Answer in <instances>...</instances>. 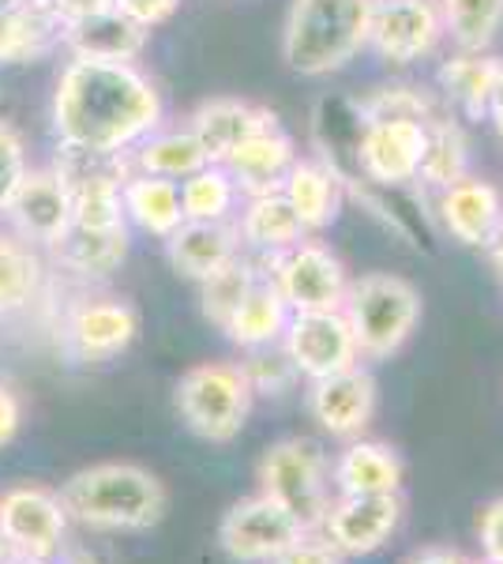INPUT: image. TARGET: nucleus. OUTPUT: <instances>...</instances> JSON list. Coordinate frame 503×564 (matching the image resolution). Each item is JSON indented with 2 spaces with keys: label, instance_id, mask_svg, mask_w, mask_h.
Masks as SVG:
<instances>
[{
  "label": "nucleus",
  "instance_id": "nucleus-10",
  "mask_svg": "<svg viewBox=\"0 0 503 564\" xmlns=\"http://www.w3.org/2000/svg\"><path fill=\"white\" fill-rule=\"evenodd\" d=\"M444 39L436 0H372L369 50L387 65H417L433 57Z\"/></svg>",
  "mask_w": 503,
  "mask_h": 564
},
{
  "label": "nucleus",
  "instance_id": "nucleus-31",
  "mask_svg": "<svg viewBox=\"0 0 503 564\" xmlns=\"http://www.w3.org/2000/svg\"><path fill=\"white\" fill-rule=\"evenodd\" d=\"M466 174H470V140H466L459 117L440 109L428 121V140H425V154H420L417 185L440 193V188L455 185Z\"/></svg>",
  "mask_w": 503,
  "mask_h": 564
},
{
  "label": "nucleus",
  "instance_id": "nucleus-18",
  "mask_svg": "<svg viewBox=\"0 0 503 564\" xmlns=\"http://www.w3.org/2000/svg\"><path fill=\"white\" fill-rule=\"evenodd\" d=\"M64 50V15L53 0H0V65H31Z\"/></svg>",
  "mask_w": 503,
  "mask_h": 564
},
{
  "label": "nucleus",
  "instance_id": "nucleus-34",
  "mask_svg": "<svg viewBox=\"0 0 503 564\" xmlns=\"http://www.w3.org/2000/svg\"><path fill=\"white\" fill-rule=\"evenodd\" d=\"M455 50L489 53L503 31V0H436Z\"/></svg>",
  "mask_w": 503,
  "mask_h": 564
},
{
  "label": "nucleus",
  "instance_id": "nucleus-15",
  "mask_svg": "<svg viewBox=\"0 0 503 564\" xmlns=\"http://www.w3.org/2000/svg\"><path fill=\"white\" fill-rule=\"evenodd\" d=\"M308 414L324 433H331L335 441H357L369 433L372 417H376L380 388L364 366L342 369L335 377L308 380Z\"/></svg>",
  "mask_w": 503,
  "mask_h": 564
},
{
  "label": "nucleus",
  "instance_id": "nucleus-36",
  "mask_svg": "<svg viewBox=\"0 0 503 564\" xmlns=\"http://www.w3.org/2000/svg\"><path fill=\"white\" fill-rule=\"evenodd\" d=\"M440 102L433 98V90L417 84H387L376 87L369 98L357 102V117H436Z\"/></svg>",
  "mask_w": 503,
  "mask_h": 564
},
{
  "label": "nucleus",
  "instance_id": "nucleus-20",
  "mask_svg": "<svg viewBox=\"0 0 503 564\" xmlns=\"http://www.w3.org/2000/svg\"><path fill=\"white\" fill-rule=\"evenodd\" d=\"M185 124L199 135L210 162H226L244 140H252L255 132L278 124V117H274L267 106L249 102V98L218 95V98H204V102L188 113Z\"/></svg>",
  "mask_w": 503,
  "mask_h": 564
},
{
  "label": "nucleus",
  "instance_id": "nucleus-47",
  "mask_svg": "<svg viewBox=\"0 0 503 564\" xmlns=\"http://www.w3.org/2000/svg\"><path fill=\"white\" fill-rule=\"evenodd\" d=\"M8 557H12V550H8V542H4V531H0V564H4Z\"/></svg>",
  "mask_w": 503,
  "mask_h": 564
},
{
  "label": "nucleus",
  "instance_id": "nucleus-28",
  "mask_svg": "<svg viewBox=\"0 0 503 564\" xmlns=\"http://www.w3.org/2000/svg\"><path fill=\"white\" fill-rule=\"evenodd\" d=\"M128 162H132V170H140V174L166 177L181 185V181L192 177L196 170H204L210 159H207L204 143H199V135L192 132L188 124H177V129L158 124L147 140H140L128 151Z\"/></svg>",
  "mask_w": 503,
  "mask_h": 564
},
{
  "label": "nucleus",
  "instance_id": "nucleus-21",
  "mask_svg": "<svg viewBox=\"0 0 503 564\" xmlns=\"http://www.w3.org/2000/svg\"><path fill=\"white\" fill-rule=\"evenodd\" d=\"M241 234H237V223H185L177 226V230L166 238V260L170 268L177 271L181 279L188 282H207L210 275H218V271L226 268V263H233L241 257Z\"/></svg>",
  "mask_w": 503,
  "mask_h": 564
},
{
  "label": "nucleus",
  "instance_id": "nucleus-2",
  "mask_svg": "<svg viewBox=\"0 0 503 564\" xmlns=\"http://www.w3.org/2000/svg\"><path fill=\"white\" fill-rule=\"evenodd\" d=\"M68 520L90 527V531L140 534L162 523L170 508V494L154 470L140 463H95L76 470L57 489Z\"/></svg>",
  "mask_w": 503,
  "mask_h": 564
},
{
  "label": "nucleus",
  "instance_id": "nucleus-5",
  "mask_svg": "<svg viewBox=\"0 0 503 564\" xmlns=\"http://www.w3.org/2000/svg\"><path fill=\"white\" fill-rule=\"evenodd\" d=\"M255 391L233 361H199L181 372L173 406L188 433L207 444H230L249 425Z\"/></svg>",
  "mask_w": 503,
  "mask_h": 564
},
{
  "label": "nucleus",
  "instance_id": "nucleus-44",
  "mask_svg": "<svg viewBox=\"0 0 503 564\" xmlns=\"http://www.w3.org/2000/svg\"><path fill=\"white\" fill-rule=\"evenodd\" d=\"M489 121H492V129L500 132V140H503V57H500V76H496V90H492Z\"/></svg>",
  "mask_w": 503,
  "mask_h": 564
},
{
  "label": "nucleus",
  "instance_id": "nucleus-13",
  "mask_svg": "<svg viewBox=\"0 0 503 564\" xmlns=\"http://www.w3.org/2000/svg\"><path fill=\"white\" fill-rule=\"evenodd\" d=\"M64 347L79 361H109L124 354L140 335V313L124 297H79L64 313Z\"/></svg>",
  "mask_w": 503,
  "mask_h": 564
},
{
  "label": "nucleus",
  "instance_id": "nucleus-37",
  "mask_svg": "<svg viewBox=\"0 0 503 564\" xmlns=\"http://www.w3.org/2000/svg\"><path fill=\"white\" fill-rule=\"evenodd\" d=\"M244 354H249V361H241V369H244V377H249L255 395H286L300 380L289 354L282 350L278 343H274V347H260V350H244Z\"/></svg>",
  "mask_w": 503,
  "mask_h": 564
},
{
  "label": "nucleus",
  "instance_id": "nucleus-17",
  "mask_svg": "<svg viewBox=\"0 0 503 564\" xmlns=\"http://www.w3.org/2000/svg\"><path fill=\"white\" fill-rule=\"evenodd\" d=\"M8 223L34 249H53L72 226V196L57 170H31L8 207Z\"/></svg>",
  "mask_w": 503,
  "mask_h": 564
},
{
  "label": "nucleus",
  "instance_id": "nucleus-7",
  "mask_svg": "<svg viewBox=\"0 0 503 564\" xmlns=\"http://www.w3.org/2000/svg\"><path fill=\"white\" fill-rule=\"evenodd\" d=\"M274 286L282 290L286 305L294 313H327V308H342L346 290H350V271L342 257L324 245L319 238L297 241L294 249L278 252V257L263 260Z\"/></svg>",
  "mask_w": 503,
  "mask_h": 564
},
{
  "label": "nucleus",
  "instance_id": "nucleus-43",
  "mask_svg": "<svg viewBox=\"0 0 503 564\" xmlns=\"http://www.w3.org/2000/svg\"><path fill=\"white\" fill-rule=\"evenodd\" d=\"M406 564H470L459 550H447V545H428V550L414 553Z\"/></svg>",
  "mask_w": 503,
  "mask_h": 564
},
{
  "label": "nucleus",
  "instance_id": "nucleus-22",
  "mask_svg": "<svg viewBox=\"0 0 503 564\" xmlns=\"http://www.w3.org/2000/svg\"><path fill=\"white\" fill-rule=\"evenodd\" d=\"M233 223H237V234H241V249L260 260H271V257H278V252L294 249L297 241L313 238V234L300 226L289 199L282 196V188L278 193L244 196Z\"/></svg>",
  "mask_w": 503,
  "mask_h": 564
},
{
  "label": "nucleus",
  "instance_id": "nucleus-39",
  "mask_svg": "<svg viewBox=\"0 0 503 564\" xmlns=\"http://www.w3.org/2000/svg\"><path fill=\"white\" fill-rule=\"evenodd\" d=\"M478 542L484 561L503 564V497L489 500L478 512Z\"/></svg>",
  "mask_w": 503,
  "mask_h": 564
},
{
  "label": "nucleus",
  "instance_id": "nucleus-30",
  "mask_svg": "<svg viewBox=\"0 0 503 564\" xmlns=\"http://www.w3.org/2000/svg\"><path fill=\"white\" fill-rule=\"evenodd\" d=\"M53 260L61 263L64 271L79 279H106L113 275L117 268L128 257V226L124 230H90V226H68V234L53 245Z\"/></svg>",
  "mask_w": 503,
  "mask_h": 564
},
{
  "label": "nucleus",
  "instance_id": "nucleus-40",
  "mask_svg": "<svg viewBox=\"0 0 503 564\" xmlns=\"http://www.w3.org/2000/svg\"><path fill=\"white\" fill-rule=\"evenodd\" d=\"M121 15H128L132 23H140L143 31H154V26L170 23L177 15L181 0H109Z\"/></svg>",
  "mask_w": 503,
  "mask_h": 564
},
{
  "label": "nucleus",
  "instance_id": "nucleus-38",
  "mask_svg": "<svg viewBox=\"0 0 503 564\" xmlns=\"http://www.w3.org/2000/svg\"><path fill=\"white\" fill-rule=\"evenodd\" d=\"M26 174H31V162H26L23 135L15 124L0 121V215H8Z\"/></svg>",
  "mask_w": 503,
  "mask_h": 564
},
{
  "label": "nucleus",
  "instance_id": "nucleus-8",
  "mask_svg": "<svg viewBox=\"0 0 503 564\" xmlns=\"http://www.w3.org/2000/svg\"><path fill=\"white\" fill-rule=\"evenodd\" d=\"M305 534L308 527L267 494L241 497L218 523V545L233 564H271Z\"/></svg>",
  "mask_w": 503,
  "mask_h": 564
},
{
  "label": "nucleus",
  "instance_id": "nucleus-41",
  "mask_svg": "<svg viewBox=\"0 0 503 564\" xmlns=\"http://www.w3.org/2000/svg\"><path fill=\"white\" fill-rule=\"evenodd\" d=\"M271 564H342V553H338L324 534L308 531L305 539H300L297 545H289V550Z\"/></svg>",
  "mask_w": 503,
  "mask_h": 564
},
{
  "label": "nucleus",
  "instance_id": "nucleus-11",
  "mask_svg": "<svg viewBox=\"0 0 503 564\" xmlns=\"http://www.w3.org/2000/svg\"><path fill=\"white\" fill-rule=\"evenodd\" d=\"M0 531L12 557L53 561L68 531L61 494L45 486H12L8 494H0Z\"/></svg>",
  "mask_w": 503,
  "mask_h": 564
},
{
  "label": "nucleus",
  "instance_id": "nucleus-42",
  "mask_svg": "<svg viewBox=\"0 0 503 564\" xmlns=\"http://www.w3.org/2000/svg\"><path fill=\"white\" fill-rule=\"evenodd\" d=\"M20 425H23V399L15 395L12 384H4V380H0V448L15 441Z\"/></svg>",
  "mask_w": 503,
  "mask_h": 564
},
{
  "label": "nucleus",
  "instance_id": "nucleus-29",
  "mask_svg": "<svg viewBox=\"0 0 503 564\" xmlns=\"http://www.w3.org/2000/svg\"><path fill=\"white\" fill-rule=\"evenodd\" d=\"M121 199H124V218L128 226L135 230L151 234V238L166 241L181 223H185V212H181V185L177 181H166V177H151V174H132L124 177V188H121Z\"/></svg>",
  "mask_w": 503,
  "mask_h": 564
},
{
  "label": "nucleus",
  "instance_id": "nucleus-16",
  "mask_svg": "<svg viewBox=\"0 0 503 564\" xmlns=\"http://www.w3.org/2000/svg\"><path fill=\"white\" fill-rule=\"evenodd\" d=\"M436 218L447 238H455L466 249H484L503 226V193L492 181L466 174L436 193Z\"/></svg>",
  "mask_w": 503,
  "mask_h": 564
},
{
  "label": "nucleus",
  "instance_id": "nucleus-4",
  "mask_svg": "<svg viewBox=\"0 0 503 564\" xmlns=\"http://www.w3.org/2000/svg\"><path fill=\"white\" fill-rule=\"evenodd\" d=\"M342 313L353 327L361 361H387L417 332L425 302L409 279L395 271H369L361 279H350Z\"/></svg>",
  "mask_w": 503,
  "mask_h": 564
},
{
  "label": "nucleus",
  "instance_id": "nucleus-1",
  "mask_svg": "<svg viewBox=\"0 0 503 564\" xmlns=\"http://www.w3.org/2000/svg\"><path fill=\"white\" fill-rule=\"evenodd\" d=\"M166 124V98L132 61L68 57L53 87L57 148L87 154H128Z\"/></svg>",
  "mask_w": 503,
  "mask_h": 564
},
{
  "label": "nucleus",
  "instance_id": "nucleus-23",
  "mask_svg": "<svg viewBox=\"0 0 503 564\" xmlns=\"http://www.w3.org/2000/svg\"><path fill=\"white\" fill-rule=\"evenodd\" d=\"M297 159L300 151L294 135L282 129V124H271V129L255 132L252 140H244L222 166L230 170L241 196H260V193H278Z\"/></svg>",
  "mask_w": 503,
  "mask_h": 564
},
{
  "label": "nucleus",
  "instance_id": "nucleus-35",
  "mask_svg": "<svg viewBox=\"0 0 503 564\" xmlns=\"http://www.w3.org/2000/svg\"><path fill=\"white\" fill-rule=\"evenodd\" d=\"M260 271H263V260L241 252V257L233 263H226L218 275L199 282V313H204V321L222 332L226 321L233 316V308L241 305V297L249 294V286L260 279Z\"/></svg>",
  "mask_w": 503,
  "mask_h": 564
},
{
  "label": "nucleus",
  "instance_id": "nucleus-3",
  "mask_svg": "<svg viewBox=\"0 0 503 564\" xmlns=\"http://www.w3.org/2000/svg\"><path fill=\"white\" fill-rule=\"evenodd\" d=\"M372 0H289L282 61L294 76L324 79L369 50Z\"/></svg>",
  "mask_w": 503,
  "mask_h": 564
},
{
  "label": "nucleus",
  "instance_id": "nucleus-48",
  "mask_svg": "<svg viewBox=\"0 0 503 564\" xmlns=\"http://www.w3.org/2000/svg\"><path fill=\"white\" fill-rule=\"evenodd\" d=\"M4 564H50V561H31V557H8Z\"/></svg>",
  "mask_w": 503,
  "mask_h": 564
},
{
  "label": "nucleus",
  "instance_id": "nucleus-27",
  "mask_svg": "<svg viewBox=\"0 0 503 564\" xmlns=\"http://www.w3.org/2000/svg\"><path fill=\"white\" fill-rule=\"evenodd\" d=\"M496 76H500V57L455 50V57H447L440 72H436V84H440V95L447 98L451 113H462L466 121H489Z\"/></svg>",
  "mask_w": 503,
  "mask_h": 564
},
{
  "label": "nucleus",
  "instance_id": "nucleus-32",
  "mask_svg": "<svg viewBox=\"0 0 503 564\" xmlns=\"http://www.w3.org/2000/svg\"><path fill=\"white\" fill-rule=\"evenodd\" d=\"M42 257L15 230H0V316L23 313L42 290Z\"/></svg>",
  "mask_w": 503,
  "mask_h": 564
},
{
  "label": "nucleus",
  "instance_id": "nucleus-33",
  "mask_svg": "<svg viewBox=\"0 0 503 564\" xmlns=\"http://www.w3.org/2000/svg\"><path fill=\"white\" fill-rule=\"evenodd\" d=\"M241 199V188L222 162H207L204 170L181 181V212L192 223H230Z\"/></svg>",
  "mask_w": 503,
  "mask_h": 564
},
{
  "label": "nucleus",
  "instance_id": "nucleus-49",
  "mask_svg": "<svg viewBox=\"0 0 503 564\" xmlns=\"http://www.w3.org/2000/svg\"><path fill=\"white\" fill-rule=\"evenodd\" d=\"M481 564H489V561H481Z\"/></svg>",
  "mask_w": 503,
  "mask_h": 564
},
{
  "label": "nucleus",
  "instance_id": "nucleus-19",
  "mask_svg": "<svg viewBox=\"0 0 503 564\" xmlns=\"http://www.w3.org/2000/svg\"><path fill=\"white\" fill-rule=\"evenodd\" d=\"M151 42V31L132 23L113 4L64 20V50L84 61H140Z\"/></svg>",
  "mask_w": 503,
  "mask_h": 564
},
{
  "label": "nucleus",
  "instance_id": "nucleus-6",
  "mask_svg": "<svg viewBox=\"0 0 503 564\" xmlns=\"http://www.w3.org/2000/svg\"><path fill=\"white\" fill-rule=\"evenodd\" d=\"M260 494L286 505L308 531H316L319 520L331 508V459L324 444L313 436H282L260 456L255 467Z\"/></svg>",
  "mask_w": 503,
  "mask_h": 564
},
{
  "label": "nucleus",
  "instance_id": "nucleus-26",
  "mask_svg": "<svg viewBox=\"0 0 503 564\" xmlns=\"http://www.w3.org/2000/svg\"><path fill=\"white\" fill-rule=\"evenodd\" d=\"M331 489L335 497L353 494H398L402 489V459L391 444L380 441H357L346 444L331 463Z\"/></svg>",
  "mask_w": 503,
  "mask_h": 564
},
{
  "label": "nucleus",
  "instance_id": "nucleus-45",
  "mask_svg": "<svg viewBox=\"0 0 503 564\" xmlns=\"http://www.w3.org/2000/svg\"><path fill=\"white\" fill-rule=\"evenodd\" d=\"M53 4L61 8L64 20H72V15H84V12H95V8H106L109 0H53Z\"/></svg>",
  "mask_w": 503,
  "mask_h": 564
},
{
  "label": "nucleus",
  "instance_id": "nucleus-25",
  "mask_svg": "<svg viewBox=\"0 0 503 564\" xmlns=\"http://www.w3.org/2000/svg\"><path fill=\"white\" fill-rule=\"evenodd\" d=\"M289 316H294V308L286 305L282 290L274 286V279L267 275V268H263L260 279L249 286V294L241 297V305L233 308V316L226 321L222 335L241 350L274 347V343H282V335H286Z\"/></svg>",
  "mask_w": 503,
  "mask_h": 564
},
{
  "label": "nucleus",
  "instance_id": "nucleus-12",
  "mask_svg": "<svg viewBox=\"0 0 503 564\" xmlns=\"http://www.w3.org/2000/svg\"><path fill=\"white\" fill-rule=\"evenodd\" d=\"M282 350L289 354L297 377L324 380L342 369L361 366V350H357L353 327L346 321L342 308H327V313H294L289 327L282 335Z\"/></svg>",
  "mask_w": 503,
  "mask_h": 564
},
{
  "label": "nucleus",
  "instance_id": "nucleus-24",
  "mask_svg": "<svg viewBox=\"0 0 503 564\" xmlns=\"http://www.w3.org/2000/svg\"><path fill=\"white\" fill-rule=\"evenodd\" d=\"M282 196L297 212L300 226L316 238L327 226H335L338 212H342L346 181L327 159H297L294 170L282 181Z\"/></svg>",
  "mask_w": 503,
  "mask_h": 564
},
{
  "label": "nucleus",
  "instance_id": "nucleus-9",
  "mask_svg": "<svg viewBox=\"0 0 503 564\" xmlns=\"http://www.w3.org/2000/svg\"><path fill=\"white\" fill-rule=\"evenodd\" d=\"M428 121L425 117H357L353 154L357 166H361V177L380 188L417 185Z\"/></svg>",
  "mask_w": 503,
  "mask_h": 564
},
{
  "label": "nucleus",
  "instance_id": "nucleus-46",
  "mask_svg": "<svg viewBox=\"0 0 503 564\" xmlns=\"http://www.w3.org/2000/svg\"><path fill=\"white\" fill-rule=\"evenodd\" d=\"M484 252H489V263H492V271H496L500 286H503V226L496 230V238H492L489 245H484Z\"/></svg>",
  "mask_w": 503,
  "mask_h": 564
},
{
  "label": "nucleus",
  "instance_id": "nucleus-14",
  "mask_svg": "<svg viewBox=\"0 0 503 564\" xmlns=\"http://www.w3.org/2000/svg\"><path fill=\"white\" fill-rule=\"evenodd\" d=\"M402 523V497L398 494H353L335 497L327 516L316 531L335 545L342 557H369Z\"/></svg>",
  "mask_w": 503,
  "mask_h": 564
}]
</instances>
